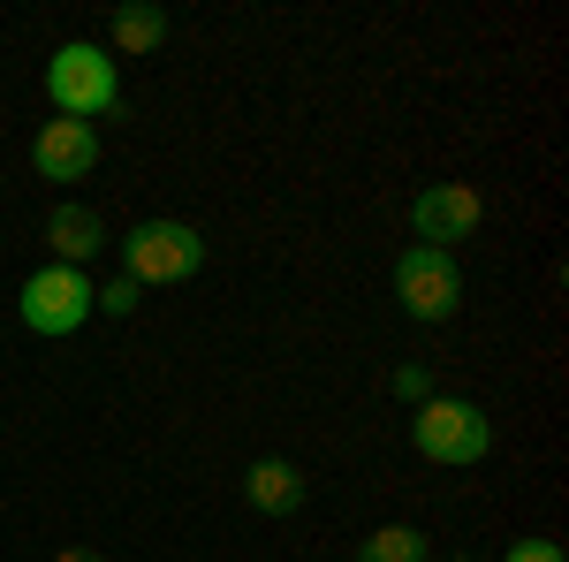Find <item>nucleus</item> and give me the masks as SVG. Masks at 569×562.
<instances>
[{"label": "nucleus", "instance_id": "obj_1", "mask_svg": "<svg viewBox=\"0 0 569 562\" xmlns=\"http://www.w3.org/2000/svg\"><path fill=\"white\" fill-rule=\"evenodd\" d=\"M46 99H53V115H69V122H99V115H114V107H122L114 53L91 46V39H69L53 61H46Z\"/></svg>", "mask_w": 569, "mask_h": 562}, {"label": "nucleus", "instance_id": "obj_2", "mask_svg": "<svg viewBox=\"0 0 569 562\" xmlns=\"http://www.w3.org/2000/svg\"><path fill=\"white\" fill-rule=\"evenodd\" d=\"M418 456L426 464H448V472H463V464H479L486 448H493V426H486L479 403H463V395H433V403H418Z\"/></svg>", "mask_w": 569, "mask_h": 562}, {"label": "nucleus", "instance_id": "obj_3", "mask_svg": "<svg viewBox=\"0 0 569 562\" xmlns=\"http://www.w3.org/2000/svg\"><path fill=\"white\" fill-rule=\"evenodd\" d=\"M122 266H130L137 289H160V282H190L206 266V236L190 220H144L122 236Z\"/></svg>", "mask_w": 569, "mask_h": 562}, {"label": "nucleus", "instance_id": "obj_4", "mask_svg": "<svg viewBox=\"0 0 569 562\" xmlns=\"http://www.w3.org/2000/svg\"><path fill=\"white\" fill-rule=\"evenodd\" d=\"M16 312H23L31 335H77L91 312H99V289H91L84 266H39V274L23 282Z\"/></svg>", "mask_w": 569, "mask_h": 562}, {"label": "nucleus", "instance_id": "obj_5", "mask_svg": "<svg viewBox=\"0 0 569 562\" xmlns=\"http://www.w3.org/2000/svg\"><path fill=\"white\" fill-rule=\"evenodd\" d=\"M395 297H402L410 319H448V312L463 304V266H456V252L410 244V252L395 259Z\"/></svg>", "mask_w": 569, "mask_h": 562}, {"label": "nucleus", "instance_id": "obj_6", "mask_svg": "<svg viewBox=\"0 0 569 562\" xmlns=\"http://www.w3.org/2000/svg\"><path fill=\"white\" fill-rule=\"evenodd\" d=\"M479 190L471 183H433V190H418L410 198V228H418V244H433V252H448V244H463V236H479Z\"/></svg>", "mask_w": 569, "mask_h": 562}, {"label": "nucleus", "instance_id": "obj_7", "mask_svg": "<svg viewBox=\"0 0 569 562\" xmlns=\"http://www.w3.org/2000/svg\"><path fill=\"white\" fill-rule=\"evenodd\" d=\"M31 168H39L46 183H84V175L99 168V130H91V122H69V115L39 122V137H31Z\"/></svg>", "mask_w": 569, "mask_h": 562}, {"label": "nucleus", "instance_id": "obj_8", "mask_svg": "<svg viewBox=\"0 0 569 562\" xmlns=\"http://www.w3.org/2000/svg\"><path fill=\"white\" fill-rule=\"evenodd\" d=\"M243 502H251L259 517H297V510H305V472L281 464V456H259V464L243 472Z\"/></svg>", "mask_w": 569, "mask_h": 562}, {"label": "nucleus", "instance_id": "obj_9", "mask_svg": "<svg viewBox=\"0 0 569 562\" xmlns=\"http://www.w3.org/2000/svg\"><path fill=\"white\" fill-rule=\"evenodd\" d=\"M46 244H53V266H84L107 244V220L91 214V206H53L46 214Z\"/></svg>", "mask_w": 569, "mask_h": 562}, {"label": "nucleus", "instance_id": "obj_10", "mask_svg": "<svg viewBox=\"0 0 569 562\" xmlns=\"http://www.w3.org/2000/svg\"><path fill=\"white\" fill-rule=\"evenodd\" d=\"M160 39H168L160 8H114V46L122 53H160Z\"/></svg>", "mask_w": 569, "mask_h": 562}, {"label": "nucleus", "instance_id": "obj_11", "mask_svg": "<svg viewBox=\"0 0 569 562\" xmlns=\"http://www.w3.org/2000/svg\"><path fill=\"white\" fill-rule=\"evenodd\" d=\"M357 562H433V555H426V532H410V524H380V532L357 548Z\"/></svg>", "mask_w": 569, "mask_h": 562}, {"label": "nucleus", "instance_id": "obj_12", "mask_svg": "<svg viewBox=\"0 0 569 562\" xmlns=\"http://www.w3.org/2000/svg\"><path fill=\"white\" fill-rule=\"evenodd\" d=\"M402 403H433V373L426 365H395V381H388Z\"/></svg>", "mask_w": 569, "mask_h": 562}, {"label": "nucleus", "instance_id": "obj_13", "mask_svg": "<svg viewBox=\"0 0 569 562\" xmlns=\"http://www.w3.org/2000/svg\"><path fill=\"white\" fill-rule=\"evenodd\" d=\"M137 297H144V289H137L130 274H122V282H107V289H99V312H107V319H130Z\"/></svg>", "mask_w": 569, "mask_h": 562}, {"label": "nucleus", "instance_id": "obj_14", "mask_svg": "<svg viewBox=\"0 0 569 562\" xmlns=\"http://www.w3.org/2000/svg\"><path fill=\"white\" fill-rule=\"evenodd\" d=\"M501 562H562V548H555V540H517Z\"/></svg>", "mask_w": 569, "mask_h": 562}, {"label": "nucleus", "instance_id": "obj_15", "mask_svg": "<svg viewBox=\"0 0 569 562\" xmlns=\"http://www.w3.org/2000/svg\"><path fill=\"white\" fill-rule=\"evenodd\" d=\"M53 562H99V555H91V548H61Z\"/></svg>", "mask_w": 569, "mask_h": 562}, {"label": "nucleus", "instance_id": "obj_16", "mask_svg": "<svg viewBox=\"0 0 569 562\" xmlns=\"http://www.w3.org/2000/svg\"><path fill=\"white\" fill-rule=\"evenodd\" d=\"M456 562H471V555H456Z\"/></svg>", "mask_w": 569, "mask_h": 562}]
</instances>
